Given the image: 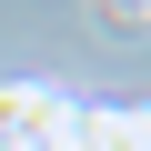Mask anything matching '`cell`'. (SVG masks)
<instances>
[{
    "instance_id": "1",
    "label": "cell",
    "mask_w": 151,
    "mask_h": 151,
    "mask_svg": "<svg viewBox=\"0 0 151 151\" xmlns=\"http://www.w3.org/2000/svg\"><path fill=\"white\" fill-rule=\"evenodd\" d=\"M91 20L121 30V40H141V30H151V0H91Z\"/></svg>"
}]
</instances>
